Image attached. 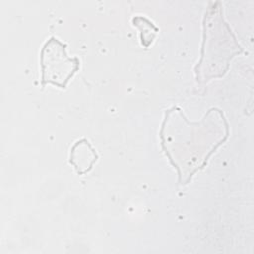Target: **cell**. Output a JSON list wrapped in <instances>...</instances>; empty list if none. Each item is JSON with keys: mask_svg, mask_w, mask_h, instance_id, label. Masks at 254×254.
Listing matches in <instances>:
<instances>
[{"mask_svg": "<svg viewBox=\"0 0 254 254\" xmlns=\"http://www.w3.org/2000/svg\"><path fill=\"white\" fill-rule=\"evenodd\" d=\"M42 84L48 82L64 88L67 81L78 69L77 58H69L65 52V45L52 37L43 47L41 53Z\"/></svg>", "mask_w": 254, "mask_h": 254, "instance_id": "1", "label": "cell"}]
</instances>
